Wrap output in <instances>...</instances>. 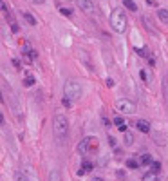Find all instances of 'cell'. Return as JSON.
<instances>
[{"instance_id":"2","label":"cell","mask_w":168,"mask_h":181,"mask_svg":"<svg viewBox=\"0 0 168 181\" xmlns=\"http://www.w3.org/2000/svg\"><path fill=\"white\" fill-rule=\"evenodd\" d=\"M110 25H112V29L116 33H119V34H123L126 31V27H128V20H126V15L123 13V9H119V7H116L112 11V15H110Z\"/></svg>"},{"instance_id":"28","label":"cell","mask_w":168,"mask_h":181,"mask_svg":"<svg viewBox=\"0 0 168 181\" xmlns=\"http://www.w3.org/2000/svg\"><path fill=\"white\" fill-rule=\"evenodd\" d=\"M29 2H31V4H38V6H42L45 0H29Z\"/></svg>"},{"instance_id":"16","label":"cell","mask_w":168,"mask_h":181,"mask_svg":"<svg viewBox=\"0 0 168 181\" xmlns=\"http://www.w3.org/2000/svg\"><path fill=\"white\" fill-rule=\"evenodd\" d=\"M163 94H165V98L168 100V75L163 78Z\"/></svg>"},{"instance_id":"12","label":"cell","mask_w":168,"mask_h":181,"mask_svg":"<svg viewBox=\"0 0 168 181\" xmlns=\"http://www.w3.org/2000/svg\"><path fill=\"white\" fill-rule=\"evenodd\" d=\"M123 143H125L126 147L134 145V134H132V132H125V134H123Z\"/></svg>"},{"instance_id":"32","label":"cell","mask_w":168,"mask_h":181,"mask_svg":"<svg viewBox=\"0 0 168 181\" xmlns=\"http://www.w3.org/2000/svg\"><path fill=\"white\" fill-rule=\"evenodd\" d=\"M92 181H103V178H94Z\"/></svg>"},{"instance_id":"17","label":"cell","mask_w":168,"mask_h":181,"mask_svg":"<svg viewBox=\"0 0 168 181\" xmlns=\"http://www.w3.org/2000/svg\"><path fill=\"white\" fill-rule=\"evenodd\" d=\"M126 167H128V169H139V161L137 160H128L126 161Z\"/></svg>"},{"instance_id":"19","label":"cell","mask_w":168,"mask_h":181,"mask_svg":"<svg viewBox=\"0 0 168 181\" xmlns=\"http://www.w3.org/2000/svg\"><path fill=\"white\" fill-rule=\"evenodd\" d=\"M82 167H83V169H85V170H87V172H91V170H92V169H94V165H92L91 161H85V163H83V165H82Z\"/></svg>"},{"instance_id":"13","label":"cell","mask_w":168,"mask_h":181,"mask_svg":"<svg viewBox=\"0 0 168 181\" xmlns=\"http://www.w3.org/2000/svg\"><path fill=\"white\" fill-rule=\"evenodd\" d=\"M123 6H125L128 11H137V4L134 0H123Z\"/></svg>"},{"instance_id":"33","label":"cell","mask_w":168,"mask_h":181,"mask_svg":"<svg viewBox=\"0 0 168 181\" xmlns=\"http://www.w3.org/2000/svg\"><path fill=\"white\" fill-rule=\"evenodd\" d=\"M156 181H161V179H156Z\"/></svg>"},{"instance_id":"15","label":"cell","mask_w":168,"mask_h":181,"mask_svg":"<svg viewBox=\"0 0 168 181\" xmlns=\"http://www.w3.org/2000/svg\"><path fill=\"white\" fill-rule=\"evenodd\" d=\"M22 16H24V20L27 22V24H29V25H36V18H34V16H33V15H29V13H24V15H22Z\"/></svg>"},{"instance_id":"31","label":"cell","mask_w":168,"mask_h":181,"mask_svg":"<svg viewBox=\"0 0 168 181\" xmlns=\"http://www.w3.org/2000/svg\"><path fill=\"white\" fill-rule=\"evenodd\" d=\"M2 11H4V13H7V6H6V2H2Z\"/></svg>"},{"instance_id":"18","label":"cell","mask_w":168,"mask_h":181,"mask_svg":"<svg viewBox=\"0 0 168 181\" xmlns=\"http://www.w3.org/2000/svg\"><path fill=\"white\" fill-rule=\"evenodd\" d=\"M150 167H152L150 170H154V172H159V170H161V163H159V161H152V165H150Z\"/></svg>"},{"instance_id":"9","label":"cell","mask_w":168,"mask_h":181,"mask_svg":"<svg viewBox=\"0 0 168 181\" xmlns=\"http://www.w3.org/2000/svg\"><path fill=\"white\" fill-rule=\"evenodd\" d=\"M136 160L139 161V167H143V165H152V156H150V154H141Z\"/></svg>"},{"instance_id":"7","label":"cell","mask_w":168,"mask_h":181,"mask_svg":"<svg viewBox=\"0 0 168 181\" xmlns=\"http://www.w3.org/2000/svg\"><path fill=\"white\" fill-rule=\"evenodd\" d=\"M134 125L137 127V130H141V132H145V134H148V132L152 130V125L148 123L147 120H137Z\"/></svg>"},{"instance_id":"27","label":"cell","mask_w":168,"mask_h":181,"mask_svg":"<svg viewBox=\"0 0 168 181\" xmlns=\"http://www.w3.org/2000/svg\"><path fill=\"white\" fill-rule=\"evenodd\" d=\"M108 145H110V147H116V139L112 138V136H108Z\"/></svg>"},{"instance_id":"29","label":"cell","mask_w":168,"mask_h":181,"mask_svg":"<svg viewBox=\"0 0 168 181\" xmlns=\"http://www.w3.org/2000/svg\"><path fill=\"white\" fill-rule=\"evenodd\" d=\"M103 125H105V127H110V121H108L105 116H103Z\"/></svg>"},{"instance_id":"3","label":"cell","mask_w":168,"mask_h":181,"mask_svg":"<svg viewBox=\"0 0 168 181\" xmlns=\"http://www.w3.org/2000/svg\"><path fill=\"white\" fill-rule=\"evenodd\" d=\"M63 93H65L67 98H71L73 102H76V100H80V98L83 96V89H82V85H80L78 82L69 80V82L65 84V87H63Z\"/></svg>"},{"instance_id":"22","label":"cell","mask_w":168,"mask_h":181,"mask_svg":"<svg viewBox=\"0 0 168 181\" xmlns=\"http://www.w3.org/2000/svg\"><path fill=\"white\" fill-rule=\"evenodd\" d=\"M15 181H27V178H25L24 174H20V172H16V174H15Z\"/></svg>"},{"instance_id":"5","label":"cell","mask_w":168,"mask_h":181,"mask_svg":"<svg viewBox=\"0 0 168 181\" xmlns=\"http://www.w3.org/2000/svg\"><path fill=\"white\" fill-rule=\"evenodd\" d=\"M96 147V138H92V136H87V138H83L80 143H78V152L80 154H87L91 149H94Z\"/></svg>"},{"instance_id":"20","label":"cell","mask_w":168,"mask_h":181,"mask_svg":"<svg viewBox=\"0 0 168 181\" xmlns=\"http://www.w3.org/2000/svg\"><path fill=\"white\" fill-rule=\"evenodd\" d=\"M62 103H63V107H71V105H73V100H71V98H67V96H63Z\"/></svg>"},{"instance_id":"24","label":"cell","mask_w":168,"mask_h":181,"mask_svg":"<svg viewBox=\"0 0 168 181\" xmlns=\"http://www.w3.org/2000/svg\"><path fill=\"white\" fill-rule=\"evenodd\" d=\"M60 13H62V15H65V16H71V15H73V11H71V9H65V7H62V9H60Z\"/></svg>"},{"instance_id":"6","label":"cell","mask_w":168,"mask_h":181,"mask_svg":"<svg viewBox=\"0 0 168 181\" xmlns=\"http://www.w3.org/2000/svg\"><path fill=\"white\" fill-rule=\"evenodd\" d=\"M76 6L83 11V13H87V15H92V13L96 11V6L91 2V0H76Z\"/></svg>"},{"instance_id":"8","label":"cell","mask_w":168,"mask_h":181,"mask_svg":"<svg viewBox=\"0 0 168 181\" xmlns=\"http://www.w3.org/2000/svg\"><path fill=\"white\" fill-rule=\"evenodd\" d=\"M114 125L119 129L121 132H126V121H125V120H123L121 116H116V118H114Z\"/></svg>"},{"instance_id":"10","label":"cell","mask_w":168,"mask_h":181,"mask_svg":"<svg viewBox=\"0 0 168 181\" xmlns=\"http://www.w3.org/2000/svg\"><path fill=\"white\" fill-rule=\"evenodd\" d=\"M157 16H159V20L163 22V24H168V9L159 7V9H157Z\"/></svg>"},{"instance_id":"26","label":"cell","mask_w":168,"mask_h":181,"mask_svg":"<svg viewBox=\"0 0 168 181\" xmlns=\"http://www.w3.org/2000/svg\"><path fill=\"white\" fill-rule=\"evenodd\" d=\"M136 53L139 54V56H147V49H137L136 47Z\"/></svg>"},{"instance_id":"25","label":"cell","mask_w":168,"mask_h":181,"mask_svg":"<svg viewBox=\"0 0 168 181\" xmlns=\"http://www.w3.org/2000/svg\"><path fill=\"white\" fill-rule=\"evenodd\" d=\"M105 85L108 87V89H110V87H114V80H112V78H107V80H105Z\"/></svg>"},{"instance_id":"23","label":"cell","mask_w":168,"mask_h":181,"mask_svg":"<svg viewBox=\"0 0 168 181\" xmlns=\"http://www.w3.org/2000/svg\"><path fill=\"white\" fill-rule=\"evenodd\" d=\"M156 136H157L156 143H157V145H163V143H165V136H163V134H156Z\"/></svg>"},{"instance_id":"4","label":"cell","mask_w":168,"mask_h":181,"mask_svg":"<svg viewBox=\"0 0 168 181\" xmlns=\"http://www.w3.org/2000/svg\"><path fill=\"white\" fill-rule=\"evenodd\" d=\"M116 109L119 111V112H123V114H134L136 112V103L134 102H130V100H117L116 102Z\"/></svg>"},{"instance_id":"14","label":"cell","mask_w":168,"mask_h":181,"mask_svg":"<svg viewBox=\"0 0 168 181\" xmlns=\"http://www.w3.org/2000/svg\"><path fill=\"white\" fill-rule=\"evenodd\" d=\"M156 178H157V172H154V170H148L145 176H143V179L141 181H156Z\"/></svg>"},{"instance_id":"21","label":"cell","mask_w":168,"mask_h":181,"mask_svg":"<svg viewBox=\"0 0 168 181\" xmlns=\"http://www.w3.org/2000/svg\"><path fill=\"white\" fill-rule=\"evenodd\" d=\"M24 84H25V87H31L33 84H34V78H33V76H27V78L24 80Z\"/></svg>"},{"instance_id":"30","label":"cell","mask_w":168,"mask_h":181,"mask_svg":"<svg viewBox=\"0 0 168 181\" xmlns=\"http://www.w3.org/2000/svg\"><path fill=\"white\" fill-rule=\"evenodd\" d=\"M13 65H15L16 69H20V62H18V60H13Z\"/></svg>"},{"instance_id":"11","label":"cell","mask_w":168,"mask_h":181,"mask_svg":"<svg viewBox=\"0 0 168 181\" xmlns=\"http://www.w3.org/2000/svg\"><path fill=\"white\" fill-rule=\"evenodd\" d=\"M49 181H62V174H60L58 169H53L49 172Z\"/></svg>"},{"instance_id":"1","label":"cell","mask_w":168,"mask_h":181,"mask_svg":"<svg viewBox=\"0 0 168 181\" xmlns=\"http://www.w3.org/2000/svg\"><path fill=\"white\" fill-rule=\"evenodd\" d=\"M53 130H54V138L58 139V143H63V139H67V134H69V120L65 118V114H56L54 116Z\"/></svg>"}]
</instances>
